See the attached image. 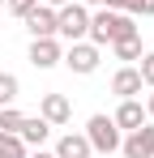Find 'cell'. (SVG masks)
Segmentation results:
<instances>
[{"label":"cell","instance_id":"22","mask_svg":"<svg viewBox=\"0 0 154 158\" xmlns=\"http://www.w3.org/2000/svg\"><path fill=\"white\" fill-rule=\"evenodd\" d=\"M86 9H107V0H81Z\"/></svg>","mask_w":154,"mask_h":158},{"label":"cell","instance_id":"15","mask_svg":"<svg viewBox=\"0 0 154 158\" xmlns=\"http://www.w3.org/2000/svg\"><path fill=\"white\" fill-rule=\"evenodd\" d=\"M17 98H22V81L13 77V73H0V107L17 103Z\"/></svg>","mask_w":154,"mask_h":158},{"label":"cell","instance_id":"2","mask_svg":"<svg viewBox=\"0 0 154 158\" xmlns=\"http://www.w3.org/2000/svg\"><path fill=\"white\" fill-rule=\"evenodd\" d=\"M86 30H90V9L86 4H60L56 9V39L60 43H77V39H86Z\"/></svg>","mask_w":154,"mask_h":158},{"label":"cell","instance_id":"1","mask_svg":"<svg viewBox=\"0 0 154 158\" xmlns=\"http://www.w3.org/2000/svg\"><path fill=\"white\" fill-rule=\"evenodd\" d=\"M128 34H137L133 13H120V9H99V13H90L86 39H90L94 47H111L116 39H128Z\"/></svg>","mask_w":154,"mask_h":158},{"label":"cell","instance_id":"9","mask_svg":"<svg viewBox=\"0 0 154 158\" xmlns=\"http://www.w3.org/2000/svg\"><path fill=\"white\" fill-rule=\"evenodd\" d=\"M141 73L133 69V64H124V69H116V77H111V94L116 98H141Z\"/></svg>","mask_w":154,"mask_h":158},{"label":"cell","instance_id":"16","mask_svg":"<svg viewBox=\"0 0 154 158\" xmlns=\"http://www.w3.org/2000/svg\"><path fill=\"white\" fill-rule=\"evenodd\" d=\"M17 124H22V111L9 103V107H0V132H17Z\"/></svg>","mask_w":154,"mask_h":158},{"label":"cell","instance_id":"24","mask_svg":"<svg viewBox=\"0 0 154 158\" xmlns=\"http://www.w3.org/2000/svg\"><path fill=\"white\" fill-rule=\"evenodd\" d=\"M0 9H4V0H0Z\"/></svg>","mask_w":154,"mask_h":158},{"label":"cell","instance_id":"6","mask_svg":"<svg viewBox=\"0 0 154 158\" xmlns=\"http://www.w3.org/2000/svg\"><path fill=\"white\" fill-rule=\"evenodd\" d=\"M39 115L47 120L51 128H64V124L73 120V103H69V94H43V98H39Z\"/></svg>","mask_w":154,"mask_h":158},{"label":"cell","instance_id":"21","mask_svg":"<svg viewBox=\"0 0 154 158\" xmlns=\"http://www.w3.org/2000/svg\"><path fill=\"white\" fill-rule=\"evenodd\" d=\"M26 158H56V154H51V150H43V145H39V150H30V154H26Z\"/></svg>","mask_w":154,"mask_h":158},{"label":"cell","instance_id":"11","mask_svg":"<svg viewBox=\"0 0 154 158\" xmlns=\"http://www.w3.org/2000/svg\"><path fill=\"white\" fill-rule=\"evenodd\" d=\"M17 137H22L26 145H47V137H51V124L43 120V115H22V124H17Z\"/></svg>","mask_w":154,"mask_h":158},{"label":"cell","instance_id":"4","mask_svg":"<svg viewBox=\"0 0 154 158\" xmlns=\"http://www.w3.org/2000/svg\"><path fill=\"white\" fill-rule=\"evenodd\" d=\"M103 47H94L90 39H77V43H69L64 47V56H60V64L69 69V73H77V77H90L94 69H99V60H103Z\"/></svg>","mask_w":154,"mask_h":158},{"label":"cell","instance_id":"10","mask_svg":"<svg viewBox=\"0 0 154 158\" xmlns=\"http://www.w3.org/2000/svg\"><path fill=\"white\" fill-rule=\"evenodd\" d=\"M116 128L120 132H133V128H141L146 124V107H141V98H120V107H116Z\"/></svg>","mask_w":154,"mask_h":158},{"label":"cell","instance_id":"17","mask_svg":"<svg viewBox=\"0 0 154 158\" xmlns=\"http://www.w3.org/2000/svg\"><path fill=\"white\" fill-rule=\"evenodd\" d=\"M137 73H141V85H150V90H154V52H141Z\"/></svg>","mask_w":154,"mask_h":158},{"label":"cell","instance_id":"14","mask_svg":"<svg viewBox=\"0 0 154 158\" xmlns=\"http://www.w3.org/2000/svg\"><path fill=\"white\" fill-rule=\"evenodd\" d=\"M30 145H26L17 132H0V158H26Z\"/></svg>","mask_w":154,"mask_h":158},{"label":"cell","instance_id":"18","mask_svg":"<svg viewBox=\"0 0 154 158\" xmlns=\"http://www.w3.org/2000/svg\"><path fill=\"white\" fill-rule=\"evenodd\" d=\"M34 4H39V0H4V9H9L13 17H26V13H30Z\"/></svg>","mask_w":154,"mask_h":158},{"label":"cell","instance_id":"5","mask_svg":"<svg viewBox=\"0 0 154 158\" xmlns=\"http://www.w3.org/2000/svg\"><path fill=\"white\" fill-rule=\"evenodd\" d=\"M120 154H124V158H154V120H146L141 128L124 132Z\"/></svg>","mask_w":154,"mask_h":158},{"label":"cell","instance_id":"12","mask_svg":"<svg viewBox=\"0 0 154 158\" xmlns=\"http://www.w3.org/2000/svg\"><path fill=\"white\" fill-rule=\"evenodd\" d=\"M56 158H90L94 150H90V141H86V132H64L60 141H56V150H51Z\"/></svg>","mask_w":154,"mask_h":158},{"label":"cell","instance_id":"3","mask_svg":"<svg viewBox=\"0 0 154 158\" xmlns=\"http://www.w3.org/2000/svg\"><path fill=\"white\" fill-rule=\"evenodd\" d=\"M86 141H90V150H94V154H116V150H120V141H124V132L116 128V120H111V115H90V120H86Z\"/></svg>","mask_w":154,"mask_h":158},{"label":"cell","instance_id":"19","mask_svg":"<svg viewBox=\"0 0 154 158\" xmlns=\"http://www.w3.org/2000/svg\"><path fill=\"white\" fill-rule=\"evenodd\" d=\"M128 13L133 17H154V0H128Z\"/></svg>","mask_w":154,"mask_h":158},{"label":"cell","instance_id":"13","mask_svg":"<svg viewBox=\"0 0 154 158\" xmlns=\"http://www.w3.org/2000/svg\"><path fill=\"white\" fill-rule=\"evenodd\" d=\"M111 56H116V60H124V64H133V60H141V34H128V39H116V43H111Z\"/></svg>","mask_w":154,"mask_h":158},{"label":"cell","instance_id":"23","mask_svg":"<svg viewBox=\"0 0 154 158\" xmlns=\"http://www.w3.org/2000/svg\"><path fill=\"white\" fill-rule=\"evenodd\" d=\"M43 4H51V9H60V4H69V0H43Z\"/></svg>","mask_w":154,"mask_h":158},{"label":"cell","instance_id":"20","mask_svg":"<svg viewBox=\"0 0 154 158\" xmlns=\"http://www.w3.org/2000/svg\"><path fill=\"white\" fill-rule=\"evenodd\" d=\"M141 107H146V120H154V90L146 94V103H141Z\"/></svg>","mask_w":154,"mask_h":158},{"label":"cell","instance_id":"7","mask_svg":"<svg viewBox=\"0 0 154 158\" xmlns=\"http://www.w3.org/2000/svg\"><path fill=\"white\" fill-rule=\"evenodd\" d=\"M22 22H26V30H30V39H56V9L43 4V0L26 13Z\"/></svg>","mask_w":154,"mask_h":158},{"label":"cell","instance_id":"8","mask_svg":"<svg viewBox=\"0 0 154 158\" xmlns=\"http://www.w3.org/2000/svg\"><path fill=\"white\" fill-rule=\"evenodd\" d=\"M60 56H64L60 39H30V64H34L39 73L56 69V64H60Z\"/></svg>","mask_w":154,"mask_h":158}]
</instances>
